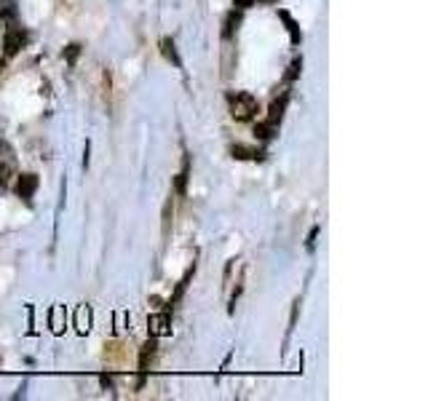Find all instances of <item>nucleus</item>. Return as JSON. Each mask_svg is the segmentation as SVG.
<instances>
[{
  "label": "nucleus",
  "instance_id": "obj_1",
  "mask_svg": "<svg viewBox=\"0 0 428 401\" xmlns=\"http://www.w3.org/2000/svg\"><path fill=\"white\" fill-rule=\"evenodd\" d=\"M228 104H230V115L236 120H241V123L252 120L260 113L257 99L252 94H246V91H233V94H228Z\"/></svg>",
  "mask_w": 428,
  "mask_h": 401
},
{
  "label": "nucleus",
  "instance_id": "obj_2",
  "mask_svg": "<svg viewBox=\"0 0 428 401\" xmlns=\"http://www.w3.org/2000/svg\"><path fill=\"white\" fill-rule=\"evenodd\" d=\"M169 324H171L169 311L153 313V316L148 318V332H150V337H164V335H169V332H171V329H169Z\"/></svg>",
  "mask_w": 428,
  "mask_h": 401
},
{
  "label": "nucleus",
  "instance_id": "obj_3",
  "mask_svg": "<svg viewBox=\"0 0 428 401\" xmlns=\"http://www.w3.org/2000/svg\"><path fill=\"white\" fill-rule=\"evenodd\" d=\"M35 190H38V177L35 174H22L19 182H16V193L22 195L24 201H30L32 195H35Z\"/></svg>",
  "mask_w": 428,
  "mask_h": 401
},
{
  "label": "nucleus",
  "instance_id": "obj_4",
  "mask_svg": "<svg viewBox=\"0 0 428 401\" xmlns=\"http://www.w3.org/2000/svg\"><path fill=\"white\" fill-rule=\"evenodd\" d=\"M22 43H24V32L19 30V27H11V30L6 32V43H3V48H6L8 57H14L16 51L22 48Z\"/></svg>",
  "mask_w": 428,
  "mask_h": 401
},
{
  "label": "nucleus",
  "instance_id": "obj_5",
  "mask_svg": "<svg viewBox=\"0 0 428 401\" xmlns=\"http://www.w3.org/2000/svg\"><path fill=\"white\" fill-rule=\"evenodd\" d=\"M155 356V337L153 340H148L142 348H139V372H142V377L148 374V370H150V361H153Z\"/></svg>",
  "mask_w": 428,
  "mask_h": 401
},
{
  "label": "nucleus",
  "instance_id": "obj_6",
  "mask_svg": "<svg viewBox=\"0 0 428 401\" xmlns=\"http://www.w3.org/2000/svg\"><path fill=\"white\" fill-rule=\"evenodd\" d=\"M287 102H290V94H281V99H276L273 104H271V113H268V120L271 123H281V115H284V110H287Z\"/></svg>",
  "mask_w": 428,
  "mask_h": 401
},
{
  "label": "nucleus",
  "instance_id": "obj_7",
  "mask_svg": "<svg viewBox=\"0 0 428 401\" xmlns=\"http://www.w3.org/2000/svg\"><path fill=\"white\" fill-rule=\"evenodd\" d=\"M233 158H238V161H260L262 153L255 148H244V145H233Z\"/></svg>",
  "mask_w": 428,
  "mask_h": 401
},
{
  "label": "nucleus",
  "instance_id": "obj_8",
  "mask_svg": "<svg viewBox=\"0 0 428 401\" xmlns=\"http://www.w3.org/2000/svg\"><path fill=\"white\" fill-rule=\"evenodd\" d=\"M76 327H78V332H80V335H86V332L92 329V311H89L86 305H80V308H78V313H76Z\"/></svg>",
  "mask_w": 428,
  "mask_h": 401
},
{
  "label": "nucleus",
  "instance_id": "obj_9",
  "mask_svg": "<svg viewBox=\"0 0 428 401\" xmlns=\"http://www.w3.org/2000/svg\"><path fill=\"white\" fill-rule=\"evenodd\" d=\"M64 321H67V313H64V308H62V305L51 308V332H54V335H62Z\"/></svg>",
  "mask_w": 428,
  "mask_h": 401
},
{
  "label": "nucleus",
  "instance_id": "obj_10",
  "mask_svg": "<svg viewBox=\"0 0 428 401\" xmlns=\"http://www.w3.org/2000/svg\"><path fill=\"white\" fill-rule=\"evenodd\" d=\"M255 134H257V139H273L276 134H278V126L271 123V120H262L255 126Z\"/></svg>",
  "mask_w": 428,
  "mask_h": 401
},
{
  "label": "nucleus",
  "instance_id": "obj_11",
  "mask_svg": "<svg viewBox=\"0 0 428 401\" xmlns=\"http://www.w3.org/2000/svg\"><path fill=\"white\" fill-rule=\"evenodd\" d=\"M161 54H164L171 64H177V67L183 64V62H180V57H177V48H174V41H171V38H164V41H161Z\"/></svg>",
  "mask_w": 428,
  "mask_h": 401
},
{
  "label": "nucleus",
  "instance_id": "obj_12",
  "mask_svg": "<svg viewBox=\"0 0 428 401\" xmlns=\"http://www.w3.org/2000/svg\"><path fill=\"white\" fill-rule=\"evenodd\" d=\"M187 177H190V158L185 155L183 171H180V177H177V193H180V195H183V193H185V188H187Z\"/></svg>",
  "mask_w": 428,
  "mask_h": 401
},
{
  "label": "nucleus",
  "instance_id": "obj_13",
  "mask_svg": "<svg viewBox=\"0 0 428 401\" xmlns=\"http://www.w3.org/2000/svg\"><path fill=\"white\" fill-rule=\"evenodd\" d=\"M281 19H284V22H287V27H290L292 43L297 45V43H300V30H297V24H294V19H292V16L287 14V11H281Z\"/></svg>",
  "mask_w": 428,
  "mask_h": 401
},
{
  "label": "nucleus",
  "instance_id": "obj_14",
  "mask_svg": "<svg viewBox=\"0 0 428 401\" xmlns=\"http://www.w3.org/2000/svg\"><path fill=\"white\" fill-rule=\"evenodd\" d=\"M193 270H196V267H193ZM193 270H187V273H185V279H183V281H180V286H177V292H174V297H171V302H169L171 308H174V305L180 302V297H183V292H185V286H187V281H190V276H193Z\"/></svg>",
  "mask_w": 428,
  "mask_h": 401
},
{
  "label": "nucleus",
  "instance_id": "obj_15",
  "mask_svg": "<svg viewBox=\"0 0 428 401\" xmlns=\"http://www.w3.org/2000/svg\"><path fill=\"white\" fill-rule=\"evenodd\" d=\"M238 22H241V14H236V11H233V14L228 16V22H225V32H222V35H225V38H230V35H233V30H238Z\"/></svg>",
  "mask_w": 428,
  "mask_h": 401
},
{
  "label": "nucleus",
  "instance_id": "obj_16",
  "mask_svg": "<svg viewBox=\"0 0 428 401\" xmlns=\"http://www.w3.org/2000/svg\"><path fill=\"white\" fill-rule=\"evenodd\" d=\"M78 54H80V45H78V43H73V45H67V48H64V59L70 62V64L78 59Z\"/></svg>",
  "mask_w": 428,
  "mask_h": 401
},
{
  "label": "nucleus",
  "instance_id": "obj_17",
  "mask_svg": "<svg viewBox=\"0 0 428 401\" xmlns=\"http://www.w3.org/2000/svg\"><path fill=\"white\" fill-rule=\"evenodd\" d=\"M171 214H174V206H171V201H166V206H164V233H169V225H171Z\"/></svg>",
  "mask_w": 428,
  "mask_h": 401
},
{
  "label": "nucleus",
  "instance_id": "obj_18",
  "mask_svg": "<svg viewBox=\"0 0 428 401\" xmlns=\"http://www.w3.org/2000/svg\"><path fill=\"white\" fill-rule=\"evenodd\" d=\"M300 67H303V62H300V59H294L290 64V73H287V80H290V83L294 80V78H297V75H300Z\"/></svg>",
  "mask_w": 428,
  "mask_h": 401
},
{
  "label": "nucleus",
  "instance_id": "obj_19",
  "mask_svg": "<svg viewBox=\"0 0 428 401\" xmlns=\"http://www.w3.org/2000/svg\"><path fill=\"white\" fill-rule=\"evenodd\" d=\"M236 6H238V11H244L249 6H255V0H236Z\"/></svg>",
  "mask_w": 428,
  "mask_h": 401
},
{
  "label": "nucleus",
  "instance_id": "obj_20",
  "mask_svg": "<svg viewBox=\"0 0 428 401\" xmlns=\"http://www.w3.org/2000/svg\"><path fill=\"white\" fill-rule=\"evenodd\" d=\"M8 155H11L8 145H6V142H0V158H8Z\"/></svg>",
  "mask_w": 428,
  "mask_h": 401
}]
</instances>
